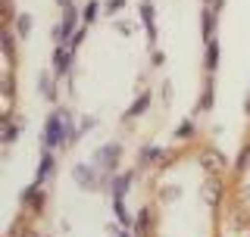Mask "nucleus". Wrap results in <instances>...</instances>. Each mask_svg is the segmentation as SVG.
Returning a JSON list of instances; mask_svg holds the SVG:
<instances>
[{
    "label": "nucleus",
    "instance_id": "nucleus-6",
    "mask_svg": "<svg viewBox=\"0 0 250 237\" xmlns=\"http://www.w3.org/2000/svg\"><path fill=\"white\" fill-rule=\"evenodd\" d=\"M138 10H141V19H144V25H147V41H150V44H156V10H153V3H150V0H141V6H138Z\"/></svg>",
    "mask_w": 250,
    "mask_h": 237
},
{
    "label": "nucleus",
    "instance_id": "nucleus-7",
    "mask_svg": "<svg viewBox=\"0 0 250 237\" xmlns=\"http://www.w3.org/2000/svg\"><path fill=\"white\" fill-rule=\"evenodd\" d=\"M22 203H25V209L31 212H41L44 209V191H41V184H31L22 191Z\"/></svg>",
    "mask_w": 250,
    "mask_h": 237
},
{
    "label": "nucleus",
    "instance_id": "nucleus-18",
    "mask_svg": "<svg viewBox=\"0 0 250 237\" xmlns=\"http://www.w3.org/2000/svg\"><path fill=\"white\" fill-rule=\"evenodd\" d=\"M16 31H19L22 38H28V35H31V16H28V13H22L19 19H16Z\"/></svg>",
    "mask_w": 250,
    "mask_h": 237
},
{
    "label": "nucleus",
    "instance_id": "nucleus-4",
    "mask_svg": "<svg viewBox=\"0 0 250 237\" xmlns=\"http://www.w3.org/2000/svg\"><path fill=\"white\" fill-rule=\"evenodd\" d=\"M72 57L75 50L69 44H57V50H53V75H66L69 66H72Z\"/></svg>",
    "mask_w": 250,
    "mask_h": 237
},
{
    "label": "nucleus",
    "instance_id": "nucleus-19",
    "mask_svg": "<svg viewBox=\"0 0 250 237\" xmlns=\"http://www.w3.org/2000/svg\"><path fill=\"white\" fill-rule=\"evenodd\" d=\"M16 134H19V128H16V125L10 122V116H6V118H3V144H13Z\"/></svg>",
    "mask_w": 250,
    "mask_h": 237
},
{
    "label": "nucleus",
    "instance_id": "nucleus-12",
    "mask_svg": "<svg viewBox=\"0 0 250 237\" xmlns=\"http://www.w3.org/2000/svg\"><path fill=\"white\" fill-rule=\"evenodd\" d=\"M219 66V41L213 38V41H207V57H203V69L207 72H216Z\"/></svg>",
    "mask_w": 250,
    "mask_h": 237
},
{
    "label": "nucleus",
    "instance_id": "nucleus-11",
    "mask_svg": "<svg viewBox=\"0 0 250 237\" xmlns=\"http://www.w3.org/2000/svg\"><path fill=\"white\" fill-rule=\"evenodd\" d=\"M200 25H203V41H213V35H216V13L209 10H200Z\"/></svg>",
    "mask_w": 250,
    "mask_h": 237
},
{
    "label": "nucleus",
    "instance_id": "nucleus-15",
    "mask_svg": "<svg viewBox=\"0 0 250 237\" xmlns=\"http://www.w3.org/2000/svg\"><path fill=\"white\" fill-rule=\"evenodd\" d=\"M38 88H41V94L47 100H57V81H53L50 72H41V81H38Z\"/></svg>",
    "mask_w": 250,
    "mask_h": 237
},
{
    "label": "nucleus",
    "instance_id": "nucleus-22",
    "mask_svg": "<svg viewBox=\"0 0 250 237\" xmlns=\"http://www.w3.org/2000/svg\"><path fill=\"white\" fill-rule=\"evenodd\" d=\"M109 237H131V234L128 231H119L116 225H109Z\"/></svg>",
    "mask_w": 250,
    "mask_h": 237
},
{
    "label": "nucleus",
    "instance_id": "nucleus-9",
    "mask_svg": "<svg viewBox=\"0 0 250 237\" xmlns=\"http://www.w3.org/2000/svg\"><path fill=\"white\" fill-rule=\"evenodd\" d=\"M131 172H125V175H113V181H109V191H113V197H125L131 187Z\"/></svg>",
    "mask_w": 250,
    "mask_h": 237
},
{
    "label": "nucleus",
    "instance_id": "nucleus-1",
    "mask_svg": "<svg viewBox=\"0 0 250 237\" xmlns=\"http://www.w3.org/2000/svg\"><path fill=\"white\" fill-rule=\"evenodd\" d=\"M75 125H72V116L66 113V109H53L50 116H47V122H44V147L50 150H60V147H66L69 144V131H72Z\"/></svg>",
    "mask_w": 250,
    "mask_h": 237
},
{
    "label": "nucleus",
    "instance_id": "nucleus-17",
    "mask_svg": "<svg viewBox=\"0 0 250 237\" xmlns=\"http://www.w3.org/2000/svg\"><path fill=\"white\" fill-rule=\"evenodd\" d=\"M156 159H163V150L160 147H144V150H141V165H150Z\"/></svg>",
    "mask_w": 250,
    "mask_h": 237
},
{
    "label": "nucleus",
    "instance_id": "nucleus-10",
    "mask_svg": "<svg viewBox=\"0 0 250 237\" xmlns=\"http://www.w3.org/2000/svg\"><path fill=\"white\" fill-rule=\"evenodd\" d=\"M150 206H144L141 209V216H138V222H135V237H150L153 234V228H150Z\"/></svg>",
    "mask_w": 250,
    "mask_h": 237
},
{
    "label": "nucleus",
    "instance_id": "nucleus-23",
    "mask_svg": "<svg viewBox=\"0 0 250 237\" xmlns=\"http://www.w3.org/2000/svg\"><path fill=\"white\" fill-rule=\"evenodd\" d=\"M207 3H209V10H213V13H219L225 6V0H207Z\"/></svg>",
    "mask_w": 250,
    "mask_h": 237
},
{
    "label": "nucleus",
    "instance_id": "nucleus-21",
    "mask_svg": "<svg viewBox=\"0 0 250 237\" xmlns=\"http://www.w3.org/2000/svg\"><path fill=\"white\" fill-rule=\"evenodd\" d=\"M125 6V0H106V13H119Z\"/></svg>",
    "mask_w": 250,
    "mask_h": 237
},
{
    "label": "nucleus",
    "instance_id": "nucleus-14",
    "mask_svg": "<svg viewBox=\"0 0 250 237\" xmlns=\"http://www.w3.org/2000/svg\"><path fill=\"white\" fill-rule=\"evenodd\" d=\"M213 109V78L203 81V94H200V103H197V113H209Z\"/></svg>",
    "mask_w": 250,
    "mask_h": 237
},
{
    "label": "nucleus",
    "instance_id": "nucleus-13",
    "mask_svg": "<svg viewBox=\"0 0 250 237\" xmlns=\"http://www.w3.org/2000/svg\"><path fill=\"white\" fill-rule=\"evenodd\" d=\"M113 212H116V218H119V225L135 228V222H131V216H128V209H125V197H113Z\"/></svg>",
    "mask_w": 250,
    "mask_h": 237
},
{
    "label": "nucleus",
    "instance_id": "nucleus-3",
    "mask_svg": "<svg viewBox=\"0 0 250 237\" xmlns=\"http://www.w3.org/2000/svg\"><path fill=\"white\" fill-rule=\"evenodd\" d=\"M119 159H122V144H116V140H113V144H104V147L97 150L94 165H97V169L106 175V172H113L116 165H119Z\"/></svg>",
    "mask_w": 250,
    "mask_h": 237
},
{
    "label": "nucleus",
    "instance_id": "nucleus-20",
    "mask_svg": "<svg viewBox=\"0 0 250 237\" xmlns=\"http://www.w3.org/2000/svg\"><path fill=\"white\" fill-rule=\"evenodd\" d=\"M175 138H194V122L188 118V122H182V128L175 131Z\"/></svg>",
    "mask_w": 250,
    "mask_h": 237
},
{
    "label": "nucleus",
    "instance_id": "nucleus-2",
    "mask_svg": "<svg viewBox=\"0 0 250 237\" xmlns=\"http://www.w3.org/2000/svg\"><path fill=\"white\" fill-rule=\"evenodd\" d=\"M100 175H104V172H100L94 162H78L72 169L75 184L84 187V191H104V178H100Z\"/></svg>",
    "mask_w": 250,
    "mask_h": 237
},
{
    "label": "nucleus",
    "instance_id": "nucleus-24",
    "mask_svg": "<svg viewBox=\"0 0 250 237\" xmlns=\"http://www.w3.org/2000/svg\"><path fill=\"white\" fill-rule=\"evenodd\" d=\"M163 62H166V57H163L160 50H153V66H163Z\"/></svg>",
    "mask_w": 250,
    "mask_h": 237
},
{
    "label": "nucleus",
    "instance_id": "nucleus-8",
    "mask_svg": "<svg viewBox=\"0 0 250 237\" xmlns=\"http://www.w3.org/2000/svg\"><path fill=\"white\" fill-rule=\"evenodd\" d=\"M150 103H153V94L150 91H144L141 97L131 103V109H125V118H138V116H144L147 109H150Z\"/></svg>",
    "mask_w": 250,
    "mask_h": 237
},
{
    "label": "nucleus",
    "instance_id": "nucleus-16",
    "mask_svg": "<svg viewBox=\"0 0 250 237\" xmlns=\"http://www.w3.org/2000/svg\"><path fill=\"white\" fill-rule=\"evenodd\" d=\"M97 16H100V0H88V6H84V13H82L84 25H91V22H97Z\"/></svg>",
    "mask_w": 250,
    "mask_h": 237
},
{
    "label": "nucleus",
    "instance_id": "nucleus-5",
    "mask_svg": "<svg viewBox=\"0 0 250 237\" xmlns=\"http://www.w3.org/2000/svg\"><path fill=\"white\" fill-rule=\"evenodd\" d=\"M53 172H57V159H53V153L47 150V153L41 156V162H38V172H35V184H47V181L53 178Z\"/></svg>",
    "mask_w": 250,
    "mask_h": 237
}]
</instances>
